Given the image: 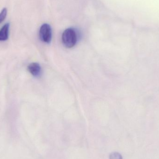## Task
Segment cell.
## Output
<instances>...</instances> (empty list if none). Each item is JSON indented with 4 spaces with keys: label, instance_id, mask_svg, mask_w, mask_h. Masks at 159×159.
I'll use <instances>...</instances> for the list:
<instances>
[{
    "label": "cell",
    "instance_id": "6da1fadb",
    "mask_svg": "<svg viewBox=\"0 0 159 159\" xmlns=\"http://www.w3.org/2000/svg\"><path fill=\"white\" fill-rule=\"evenodd\" d=\"M62 41L63 44L68 48L73 47L77 42V35L72 29H68L62 34Z\"/></svg>",
    "mask_w": 159,
    "mask_h": 159
},
{
    "label": "cell",
    "instance_id": "8992f818",
    "mask_svg": "<svg viewBox=\"0 0 159 159\" xmlns=\"http://www.w3.org/2000/svg\"><path fill=\"white\" fill-rule=\"evenodd\" d=\"M7 14V10L6 8H3L0 13V23H2L4 20L5 19L6 17Z\"/></svg>",
    "mask_w": 159,
    "mask_h": 159
},
{
    "label": "cell",
    "instance_id": "7a4b0ae2",
    "mask_svg": "<svg viewBox=\"0 0 159 159\" xmlns=\"http://www.w3.org/2000/svg\"><path fill=\"white\" fill-rule=\"evenodd\" d=\"M40 39L43 42L49 43L52 39V30L50 25L44 24L41 26L39 31Z\"/></svg>",
    "mask_w": 159,
    "mask_h": 159
},
{
    "label": "cell",
    "instance_id": "5b68a950",
    "mask_svg": "<svg viewBox=\"0 0 159 159\" xmlns=\"http://www.w3.org/2000/svg\"><path fill=\"white\" fill-rule=\"evenodd\" d=\"M109 159H123L122 156L118 152H113L109 156Z\"/></svg>",
    "mask_w": 159,
    "mask_h": 159
},
{
    "label": "cell",
    "instance_id": "277c9868",
    "mask_svg": "<svg viewBox=\"0 0 159 159\" xmlns=\"http://www.w3.org/2000/svg\"><path fill=\"white\" fill-rule=\"evenodd\" d=\"M9 23L5 24L0 30V41H5L7 40L9 32Z\"/></svg>",
    "mask_w": 159,
    "mask_h": 159
},
{
    "label": "cell",
    "instance_id": "3957f363",
    "mask_svg": "<svg viewBox=\"0 0 159 159\" xmlns=\"http://www.w3.org/2000/svg\"><path fill=\"white\" fill-rule=\"evenodd\" d=\"M28 70L30 73L35 77H38L41 74V67L36 62L31 63L28 66Z\"/></svg>",
    "mask_w": 159,
    "mask_h": 159
}]
</instances>
